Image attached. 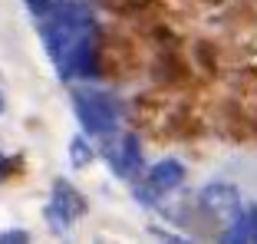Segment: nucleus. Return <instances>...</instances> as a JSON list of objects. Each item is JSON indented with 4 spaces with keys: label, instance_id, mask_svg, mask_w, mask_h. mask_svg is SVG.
<instances>
[{
    "label": "nucleus",
    "instance_id": "1",
    "mask_svg": "<svg viewBox=\"0 0 257 244\" xmlns=\"http://www.w3.org/2000/svg\"><path fill=\"white\" fill-rule=\"evenodd\" d=\"M76 102V115L79 122L86 126V132L92 136H109L119 122V112H115V102L109 99L106 92H96V89H79L73 96Z\"/></svg>",
    "mask_w": 257,
    "mask_h": 244
},
{
    "label": "nucleus",
    "instance_id": "2",
    "mask_svg": "<svg viewBox=\"0 0 257 244\" xmlns=\"http://www.w3.org/2000/svg\"><path fill=\"white\" fill-rule=\"evenodd\" d=\"M83 211H86V198L69 182H63V178H60V182L53 185V205L46 208L50 224H53V228H66V224H73Z\"/></svg>",
    "mask_w": 257,
    "mask_h": 244
},
{
    "label": "nucleus",
    "instance_id": "3",
    "mask_svg": "<svg viewBox=\"0 0 257 244\" xmlns=\"http://www.w3.org/2000/svg\"><path fill=\"white\" fill-rule=\"evenodd\" d=\"M185 178V168L178 165L175 159H165V162H159V165L149 172V185L152 188H175V185Z\"/></svg>",
    "mask_w": 257,
    "mask_h": 244
},
{
    "label": "nucleus",
    "instance_id": "4",
    "mask_svg": "<svg viewBox=\"0 0 257 244\" xmlns=\"http://www.w3.org/2000/svg\"><path fill=\"white\" fill-rule=\"evenodd\" d=\"M142 162V149H139V139L136 136H122L119 142V155H115V172L119 175H128L132 168Z\"/></svg>",
    "mask_w": 257,
    "mask_h": 244
},
{
    "label": "nucleus",
    "instance_id": "5",
    "mask_svg": "<svg viewBox=\"0 0 257 244\" xmlns=\"http://www.w3.org/2000/svg\"><path fill=\"white\" fill-rule=\"evenodd\" d=\"M69 162H73L76 168H83V165H89V162H92V149L86 145L83 136H76L73 142H69Z\"/></svg>",
    "mask_w": 257,
    "mask_h": 244
},
{
    "label": "nucleus",
    "instance_id": "6",
    "mask_svg": "<svg viewBox=\"0 0 257 244\" xmlns=\"http://www.w3.org/2000/svg\"><path fill=\"white\" fill-rule=\"evenodd\" d=\"M27 7H30L37 17H50L53 14V4H50V0H27Z\"/></svg>",
    "mask_w": 257,
    "mask_h": 244
},
{
    "label": "nucleus",
    "instance_id": "7",
    "mask_svg": "<svg viewBox=\"0 0 257 244\" xmlns=\"http://www.w3.org/2000/svg\"><path fill=\"white\" fill-rule=\"evenodd\" d=\"M0 241H27V231H7V234H0Z\"/></svg>",
    "mask_w": 257,
    "mask_h": 244
},
{
    "label": "nucleus",
    "instance_id": "8",
    "mask_svg": "<svg viewBox=\"0 0 257 244\" xmlns=\"http://www.w3.org/2000/svg\"><path fill=\"white\" fill-rule=\"evenodd\" d=\"M4 172H10V165H7V159H0V178H4Z\"/></svg>",
    "mask_w": 257,
    "mask_h": 244
},
{
    "label": "nucleus",
    "instance_id": "9",
    "mask_svg": "<svg viewBox=\"0 0 257 244\" xmlns=\"http://www.w3.org/2000/svg\"><path fill=\"white\" fill-rule=\"evenodd\" d=\"M0 112H4V96H0Z\"/></svg>",
    "mask_w": 257,
    "mask_h": 244
}]
</instances>
